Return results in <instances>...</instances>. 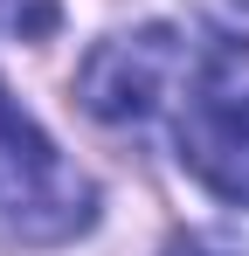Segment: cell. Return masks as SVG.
Instances as JSON below:
<instances>
[{
    "mask_svg": "<svg viewBox=\"0 0 249 256\" xmlns=\"http://www.w3.org/2000/svg\"><path fill=\"white\" fill-rule=\"evenodd\" d=\"M166 118H173L187 173L208 194L249 208V42L242 35H208L187 48Z\"/></svg>",
    "mask_w": 249,
    "mask_h": 256,
    "instance_id": "obj_1",
    "label": "cell"
},
{
    "mask_svg": "<svg viewBox=\"0 0 249 256\" xmlns=\"http://www.w3.org/2000/svg\"><path fill=\"white\" fill-rule=\"evenodd\" d=\"M90 222H97V187L48 146V132L0 84V236L48 250L83 236Z\"/></svg>",
    "mask_w": 249,
    "mask_h": 256,
    "instance_id": "obj_2",
    "label": "cell"
},
{
    "mask_svg": "<svg viewBox=\"0 0 249 256\" xmlns=\"http://www.w3.org/2000/svg\"><path fill=\"white\" fill-rule=\"evenodd\" d=\"M187 70V42L173 28H138L104 42L83 62V104L104 118V125H146L173 104V84Z\"/></svg>",
    "mask_w": 249,
    "mask_h": 256,
    "instance_id": "obj_3",
    "label": "cell"
},
{
    "mask_svg": "<svg viewBox=\"0 0 249 256\" xmlns=\"http://www.w3.org/2000/svg\"><path fill=\"white\" fill-rule=\"evenodd\" d=\"M166 256H236V250H228V242H214V236H173Z\"/></svg>",
    "mask_w": 249,
    "mask_h": 256,
    "instance_id": "obj_4",
    "label": "cell"
}]
</instances>
